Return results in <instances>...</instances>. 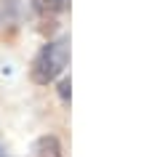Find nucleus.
<instances>
[{"label": "nucleus", "instance_id": "20e7f679", "mask_svg": "<svg viewBox=\"0 0 160 157\" xmlns=\"http://www.w3.org/2000/svg\"><path fill=\"white\" fill-rule=\"evenodd\" d=\"M35 157H62V146H59V141L53 136H46L35 146Z\"/></svg>", "mask_w": 160, "mask_h": 157}, {"label": "nucleus", "instance_id": "f257e3e1", "mask_svg": "<svg viewBox=\"0 0 160 157\" xmlns=\"http://www.w3.org/2000/svg\"><path fill=\"white\" fill-rule=\"evenodd\" d=\"M67 64H69V37H56L38 51L32 61V80L38 85H48L64 72Z\"/></svg>", "mask_w": 160, "mask_h": 157}, {"label": "nucleus", "instance_id": "7ed1b4c3", "mask_svg": "<svg viewBox=\"0 0 160 157\" xmlns=\"http://www.w3.org/2000/svg\"><path fill=\"white\" fill-rule=\"evenodd\" d=\"M29 3L40 16H56V13H62L67 8L69 0H29Z\"/></svg>", "mask_w": 160, "mask_h": 157}, {"label": "nucleus", "instance_id": "39448f33", "mask_svg": "<svg viewBox=\"0 0 160 157\" xmlns=\"http://www.w3.org/2000/svg\"><path fill=\"white\" fill-rule=\"evenodd\" d=\"M59 93H62L64 101L69 99V80H62V85H59Z\"/></svg>", "mask_w": 160, "mask_h": 157}, {"label": "nucleus", "instance_id": "f03ea898", "mask_svg": "<svg viewBox=\"0 0 160 157\" xmlns=\"http://www.w3.org/2000/svg\"><path fill=\"white\" fill-rule=\"evenodd\" d=\"M29 0H0V29H11L27 16Z\"/></svg>", "mask_w": 160, "mask_h": 157}, {"label": "nucleus", "instance_id": "423d86ee", "mask_svg": "<svg viewBox=\"0 0 160 157\" xmlns=\"http://www.w3.org/2000/svg\"><path fill=\"white\" fill-rule=\"evenodd\" d=\"M0 157H11V155H8V152L3 149V146H0Z\"/></svg>", "mask_w": 160, "mask_h": 157}]
</instances>
